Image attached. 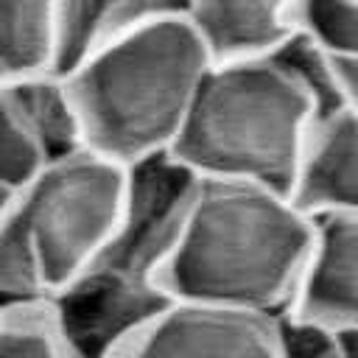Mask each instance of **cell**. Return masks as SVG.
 Instances as JSON below:
<instances>
[{
  "label": "cell",
  "instance_id": "obj_4",
  "mask_svg": "<svg viewBox=\"0 0 358 358\" xmlns=\"http://www.w3.org/2000/svg\"><path fill=\"white\" fill-rule=\"evenodd\" d=\"M313 120L310 95L274 56L213 62L171 154L196 176L291 193Z\"/></svg>",
  "mask_w": 358,
  "mask_h": 358
},
{
  "label": "cell",
  "instance_id": "obj_19",
  "mask_svg": "<svg viewBox=\"0 0 358 358\" xmlns=\"http://www.w3.org/2000/svg\"><path fill=\"white\" fill-rule=\"evenodd\" d=\"M187 11H190V0H112L95 45H101L112 36H120L126 31H134L140 25H148V22L187 17Z\"/></svg>",
  "mask_w": 358,
  "mask_h": 358
},
{
  "label": "cell",
  "instance_id": "obj_2",
  "mask_svg": "<svg viewBox=\"0 0 358 358\" xmlns=\"http://www.w3.org/2000/svg\"><path fill=\"white\" fill-rule=\"evenodd\" d=\"M213 56L187 17L112 36L64 70L84 148L120 165L171 151Z\"/></svg>",
  "mask_w": 358,
  "mask_h": 358
},
{
  "label": "cell",
  "instance_id": "obj_7",
  "mask_svg": "<svg viewBox=\"0 0 358 358\" xmlns=\"http://www.w3.org/2000/svg\"><path fill=\"white\" fill-rule=\"evenodd\" d=\"M171 299L159 282H137L90 266L48 305L73 358H109Z\"/></svg>",
  "mask_w": 358,
  "mask_h": 358
},
{
  "label": "cell",
  "instance_id": "obj_14",
  "mask_svg": "<svg viewBox=\"0 0 358 358\" xmlns=\"http://www.w3.org/2000/svg\"><path fill=\"white\" fill-rule=\"evenodd\" d=\"M288 20L327 56H358V0H294Z\"/></svg>",
  "mask_w": 358,
  "mask_h": 358
},
{
  "label": "cell",
  "instance_id": "obj_18",
  "mask_svg": "<svg viewBox=\"0 0 358 358\" xmlns=\"http://www.w3.org/2000/svg\"><path fill=\"white\" fill-rule=\"evenodd\" d=\"M277 341L282 358H341L333 327L296 316L288 308L277 313Z\"/></svg>",
  "mask_w": 358,
  "mask_h": 358
},
{
  "label": "cell",
  "instance_id": "obj_5",
  "mask_svg": "<svg viewBox=\"0 0 358 358\" xmlns=\"http://www.w3.org/2000/svg\"><path fill=\"white\" fill-rule=\"evenodd\" d=\"M199 176L171 151L126 165L120 221L92 266L137 282H159L185 227Z\"/></svg>",
  "mask_w": 358,
  "mask_h": 358
},
{
  "label": "cell",
  "instance_id": "obj_10",
  "mask_svg": "<svg viewBox=\"0 0 358 358\" xmlns=\"http://www.w3.org/2000/svg\"><path fill=\"white\" fill-rule=\"evenodd\" d=\"M294 0H190L187 20L213 62L271 56L291 34Z\"/></svg>",
  "mask_w": 358,
  "mask_h": 358
},
{
  "label": "cell",
  "instance_id": "obj_6",
  "mask_svg": "<svg viewBox=\"0 0 358 358\" xmlns=\"http://www.w3.org/2000/svg\"><path fill=\"white\" fill-rule=\"evenodd\" d=\"M109 358H282L277 313L171 299Z\"/></svg>",
  "mask_w": 358,
  "mask_h": 358
},
{
  "label": "cell",
  "instance_id": "obj_1",
  "mask_svg": "<svg viewBox=\"0 0 358 358\" xmlns=\"http://www.w3.org/2000/svg\"><path fill=\"white\" fill-rule=\"evenodd\" d=\"M313 235L316 218L291 193L252 179L199 176L157 280L173 299L280 313L296 294Z\"/></svg>",
  "mask_w": 358,
  "mask_h": 358
},
{
  "label": "cell",
  "instance_id": "obj_12",
  "mask_svg": "<svg viewBox=\"0 0 358 358\" xmlns=\"http://www.w3.org/2000/svg\"><path fill=\"white\" fill-rule=\"evenodd\" d=\"M17 109L22 112L31 134L36 137L45 159H56L84 148L78 112L67 90L64 73L48 70L22 81L6 84Z\"/></svg>",
  "mask_w": 358,
  "mask_h": 358
},
{
  "label": "cell",
  "instance_id": "obj_11",
  "mask_svg": "<svg viewBox=\"0 0 358 358\" xmlns=\"http://www.w3.org/2000/svg\"><path fill=\"white\" fill-rule=\"evenodd\" d=\"M59 3L0 0V87L59 70Z\"/></svg>",
  "mask_w": 358,
  "mask_h": 358
},
{
  "label": "cell",
  "instance_id": "obj_17",
  "mask_svg": "<svg viewBox=\"0 0 358 358\" xmlns=\"http://www.w3.org/2000/svg\"><path fill=\"white\" fill-rule=\"evenodd\" d=\"M59 3V73L73 67L95 42L112 0H56Z\"/></svg>",
  "mask_w": 358,
  "mask_h": 358
},
{
  "label": "cell",
  "instance_id": "obj_16",
  "mask_svg": "<svg viewBox=\"0 0 358 358\" xmlns=\"http://www.w3.org/2000/svg\"><path fill=\"white\" fill-rule=\"evenodd\" d=\"M45 162V154L17 109L8 87H0V185L20 190Z\"/></svg>",
  "mask_w": 358,
  "mask_h": 358
},
{
  "label": "cell",
  "instance_id": "obj_8",
  "mask_svg": "<svg viewBox=\"0 0 358 358\" xmlns=\"http://www.w3.org/2000/svg\"><path fill=\"white\" fill-rule=\"evenodd\" d=\"M288 305L296 316L327 327H358V215L324 213Z\"/></svg>",
  "mask_w": 358,
  "mask_h": 358
},
{
  "label": "cell",
  "instance_id": "obj_9",
  "mask_svg": "<svg viewBox=\"0 0 358 358\" xmlns=\"http://www.w3.org/2000/svg\"><path fill=\"white\" fill-rule=\"evenodd\" d=\"M291 196L310 215H324V213L358 215V115L355 112L338 109L327 117L313 120Z\"/></svg>",
  "mask_w": 358,
  "mask_h": 358
},
{
  "label": "cell",
  "instance_id": "obj_20",
  "mask_svg": "<svg viewBox=\"0 0 358 358\" xmlns=\"http://www.w3.org/2000/svg\"><path fill=\"white\" fill-rule=\"evenodd\" d=\"M344 109L358 115V56H330Z\"/></svg>",
  "mask_w": 358,
  "mask_h": 358
},
{
  "label": "cell",
  "instance_id": "obj_15",
  "mask_svg": "<svg viewBox=\"0 0 358 358\" xmlns=\"http://www.w3.org/2000/svg\"><path fill=\"white\" fill-rule=\"evenodd\" d=\"M271 56L310 95L316 117H327V115L344 109L338 84H336V73H333V62L316 42H310L302 34H291Z\"/></svg>",
  "mask_w": 358,
  "mask_h": 358
},
{
  "label": "cell",
  "instance_id": "obj_13",
  "mask_svg": "<svg viewBox=\"0 0 358 358\" xmlns=\"http://www.w3.org/2000/svg\"><path fill=\"white\" fill-rule=\"evenodd\" d=\"M0 358H73L48 302L0 305Z\"/></svg>",
  "mask_w": 358,
  "mask_h": 358
},
{
  "label": "cell",
  "instance_id": "obj_21",
  "mask_svg": "<svg viewBox=\"0 0 358 358\" xmlns=\"http://www.w3.org/2000/svg\"><path fill=\"white\" fill-rule=\"evenodd\" d=\"M11 199H14V190L6 187V185H0V224H3V218L8 213V207H11Z\"/></svg>",
  "mask_w": 358,
  "mask_h": 358
},
{
  "label": "cell",
  "instance_id": "obj_3",
  "mask_svg": "<svg viewBox=\"0 0 358 358\" xmlns=\"http://www.w3.org/2000/svg\"><path fill=\"white\" fill-rule=\"evenodd\" d=\"M126 199V165L90 148L45 159L14 190L0 224V305L50 302L109 243Z\"/></svg>",
  "mask_w": 358,
  "mask_h": 358
}]
</instances>
